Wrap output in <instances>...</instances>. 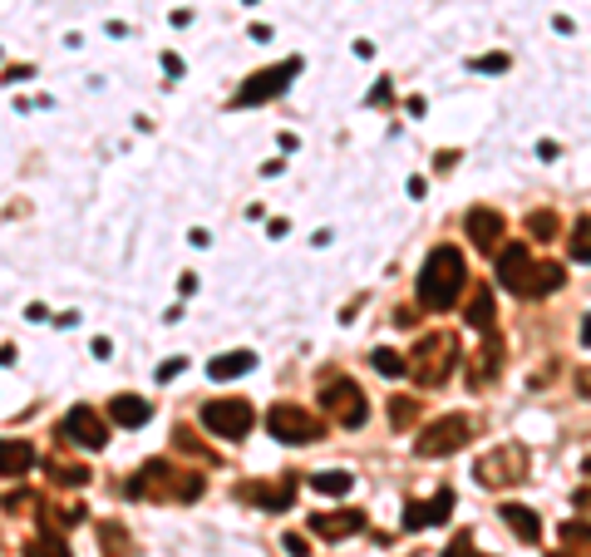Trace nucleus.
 <instances>
[{
	"label": "nucleus",
	"mask_w": 591,
	"mask_h": 557,
	"mask_svg": "<svg viewBox=\"0 0 591 557\" xmlns=\"http://www.w3.org/2000/svg\"><path fill=\"white\" fill-rule=\"evenodd\" d=\"M468 434H473V420H468V414H443V420H434L429 429L414 439V454L419 459H443V454H454V449H464Z\"/></svg>",
	"instance_id": "nucleus-6"
},
{
	"label": "nucleus",
	"mask_w": 591,
	"mask_h": 557,
	"mask_svg": "<svg viewBox=\"0 0 591 557\" xmlns=\"http://www.w3.org/2000/svg\"><path fill=\"white\" fill-rule=\"evenodd\" d=\"M350 484H355V478L345 474V468H320V474L311 478V489L326 493V499H345V493H350Z\"/></svg>",
	"instance_id": "nucleus-20"
},
{
	"label": "nucleus",
	"mask_w": 591,
	"mask_h": 557,
	"mask_svg": "<svg viewBox=\"0 0 591 557\" xmlns=\"http://www.w3.org/2000/svg\"><path fill=\"white\" fill-rule=\"evenodd\" d=\"M247 370H257V355L251 351H227V355H217V360L207 365L212 380H237V375H247Z\"/></svg>",
	"instance_id": "nucleus-19"
},
{
	"label": "nucleus",
	"mask_w": 591,
	"mask_h": 557,
	"mask_svg": "<svg viewBox=\"0 0 591 557\" xmlns=\"http://www.w3.org/2000/svg\"><path fill=\"white\" fill-rule=\"evenodd\" d=\"M493 321H498V301H493V286H483V282H478V286H473V301H468V326L488 336V330H493Z\"/></svg>",
	"instance_id": "nucleus-15"
},
{
	"label": "nucleus",
	"mask_w": 591,
	"mask_h": 557,
	"mask_svg": "<svg viewBox=\"0 0 591 557\" xmlns=\"http://www.w3.org/2000/svg\"><path fill=\"white\" fill-rule=\"evenodd\" d=\"M572 262L591 267V217H577V228H572Z\"/></svg>",
	"instance_id": "nucleus-24"
},
{
	"label": "nucleus",
	"mask_w": 591,
	"mask_h": 557,
	"mask_svg": "<svg viewBox=\"0 0 591 557\" xmlns=\"http://www.w3.org/2000/svg\"><path fill=\"white\" fill-rule=\"evenodd\" d=\"M247 5H251V0H247Z\"/></svg>",
	"instance_id": "nucleus-39"
},
{
	"label": "nucleus",
	"mask_w": 591,
	"mask_h": 557,
	"mask_svg": "<svg viewBox=\"0 0 591 557\" xmlns=\"http://www.w3.org/2000/svg\"><path fill=\"white\" fill-rule=\"evenodd\" d=\"M266 429H272V439H281V444H316L326 424H320L311 410L286 405V399H281V405H272V410H266Z\"/></svg>",
	"instance_id": "nucleus-7"
},
{
	"label": "nucleus",
	"mask_w": 591,
	"mask_h": 557,
	"mask_svg": "<svg viewBox=\"0 0 591 557\" xmlns=\"http://www.w3.org/2000/svg\"><path fill=\"white\" fill-rule=\"evenodd\" d=\"M464 232H468V242H473L478 251H498L503 247V213H493V207H473V213L464 217Z\"/></svg>",
	"instance_id": "nucleus-13"
},
{
	"label": "nucleus",
	"mask_w": 591,
	"mask_h": 557,
	"mask_svg": "<svg viewBox=\"0 0 591 557\" xmlns=\"http://www.w3.org/2000/svg\"><path fill=\"white\" fill-rule=\"evenodd\" d=\"M291 493H296V478H286L281 489H251V499L262 503V508H286V503H291Z\"/></svg>",
	"instance_id": "nucleus-25"
},
{
	"label": "nucleus",
	"mask_w": 591,
	"mask_h": 557,
	"mask_svg": "<svg viewBox=\"0 0 591 557\" xmlns=\"http://www.w3.org/2000/svg\"><path fill=\"white\" fill-rule=\"evenodd\" d=\"M203 478L197 474H182V468H173L168 459H153V464H143V474H134V484H128V499H178V503H193L203 499Z\"/></svg>",
	"instance_id": "nucleus-2"
},
{
	"label": "nucleus",
	"mask_w": 591,
	"mask_h": 557,
	"mask_svg": "<svg viewBox=\"0 0 591 557\" xmlns=\"http://www.w3.org/2000/svg\"><path fill=\"white\" fill-rule=\"evenodd\" d=\"M173 375H182V360H168V365H158V380H173Z\"/></svg>",
	"instance_id": "nucleus-36"
},
{
	"label": "nucleus",
	"mask_w": 591,
	"mask_h": 557,
	"mask_svg": "<svg viewBox=\"0 0 591 557\" xmlns=\"http://www.w3.org/2000/svg\"><path fill=\"white\" fill-rule=\"evenodd\" d=\"M148 414H153V405H148V399H138V395H114V405H109V420L128 424V429L148 424Z\"/></svg>",
	"instance_id": "nucleus-17"
},
{
	"label": "nucleus",
	"mask_w": 591,
	"mask_h": 557,
	"mask_svg": "<svg viewBox=\"0 0 591 557\" xmlns=\"http://www.w3.org/2000/svg\"><path fill=\"white\" fill-rule=\"evenodd\" d=\"M562 538H567L572 547H591V523H581V518H567V523H562Z\"/></svg>",
	"instance_id": "nucleus-30"
},
{
	"label": "nucleus",
	"mask_w": 591,
	"mask_h": 557,
	"mask_svg": "<svg viewBox=\"0 0 591 557\" xmlns=\"http://www.w3.org/2000/svg\"><path fill=\"white\" fill-rule=\"evenodd\" d=\"M503 523L512 528V538H523V543H537L542 538V523H537V513L523 508V503H503Z\"/></svg>",
	"instance_id": "nucleus-16"
},
{
	"label": "nucleus",
	"mask_w": 591,
	"mask_h": 557,
	"mask_svg": "<svg viewBox=\"0 0 591 557\" xmlns=\"http://www.w3.org/2000/svg\"><path fill=\"white\" fill-rule=\"evenodd\" d=\"M473 69L478 74H503V69H508V55H478Z\"/></svg>",
	"instance_id": "nucleus-34"
},
{
	"label": "nucleus",
	"mask_w": 591,
	"mask_h": 557,
	"mask_svg": "<svg viewBox=\"0 0 591 557\" xmlns=\"http://www.w3.org/2000/svg\"><path fill=\"white\" fill-rule=\"evenodd\" d=\"M404 528H429V503H410V508H404Z\"/></svg>",
	"instance_id": "nucleus-33"
},
{
	"label": "nucleus",
	"mask_w": 591,
	"mask_h": 557,
	"mask_svg": "<svg viewBox=\"0 0 591 557\" xmlns=\"http://www.w3.org/2000/svg\"><path fill=\"white\" fill-rule=\"evenodd\" d=\"M414 420H419V399H410V395L389 399V424H395V429H410Z\"/></svg>",
	"instance_id": "nucleus-23"
},
{
	"label": "nucleus",
	"mask_w": 591,
	"mask_h": 557,
	"mask_svg": "<svg viewBox=\"0 0 591 557\" xmlns=\"http://www.w3.org/2000/svg\"><path fill=\"white\" fill-rule=\"evenodd\" d=\"M581 345L591 351V316H587V326H581Z\"/></svg>",
	"instance_id": "nucleus-37"
},
{
	"label": "nucleus",
	"mask_w": 591,
	"mask_h": 557,
	"mask_svg": "<svg viewBox=\"0 0 591 557\" xmlns=\"http://www.w3.org/2000/svg\"><path fill=\"white\" fill-rule=\"evenodd\" d=\"M173 444H178L182 454H197V459H212V454H207V449H203V444H197V434H193V429H178V434H173Z\"/></svg>",
	"instance_id": "nucleus-32"
},
{
	"label": "nucleus",
	"mask_w": 591,
	"mask_h": 557,
	"mask_svg": "<svg viewBox=\"0 0 591 557\" xmlns=\"http://www.w3.org/2000/svg\"><path fill=\"white\" fill-rule=\"evenodd\" d=\"M498 375H503V345L488 341L483 355H478V365H473V385H488V380H498Z\"/></svg>",
	"instance_id": "nucleus-21"
},
{
	"label": "nucleus",
	"mask_w": 591,
	"mask_h": 557,
	"mask_svg": "<svg viewBox=\"0 0 591 557\" xmlns=\"http://www.w3.org/2000/svg\"><path fill=\"white\" fill-rule=\"evenodd\" d=\"M286 553H291V557H311V543L301 533H286Z\"/></svg>",
	"instance_id": "nucleus-35"
},
{
	"label": "nucleus",
	"mask_w": 591,
	"mask_h": 557,
	"mask_svg": "<svg viewBox=\"0 0 591 557\" xmlns=\"http://www.w3.org/2000/svg\"><path fill=\"white\" fill-rule=\"evenodd\" d=\"M473 474H478V484H483V489H508V484H523V478H527V444H518V439L498 444L493 454H483L473 464Z\"/></svg>",
	"instance_id": "nucleus-4"
},
{
	"label": "nucleus",
	"mask_w": 591,
	"mask_h": 557,
	"mask_svg": "<svg viewBox=\"0 0 591 557\" xmlns=\"http://www.w3.org/2000/svg\"><path fill=\"white\" fill-rule=\"evenodd\" d=\"M443 557H483V553L473 547V533H468V528H458V533H454V543L443 547Z\"/></svg>",
	"instance_id": "nucleus-29"
},
{
	"label": "nucleus",
	"mask_w": 591,
	"mask_h": 557,
	"mask_svg": "<svg viewBox=\"0 0 591 557\" xmlns=\"http://www.w3.org/2000/svg\"><path fill=\"white\" fill-rule=\"evenodd\" d=\"M59 434L94 454V449H104V444H109V420H104L94 405H74V410L65 414V424H59Z\"/></svg>",
	"instance_id": "nucleus-10"
},
{
	"label": "nucleus",
	"mask_w": 591,
	"mask_h": 557,
	"mask_svg": "<svg viewBox=\"0 0 591 557\" xmlns=\"http://www.w3.org/2000/svg\"><path fill=\"white\" fill-rule=\"evenodd\" d=\"M296 74H301V59H281V65L262 69V74H251V80L237 89V109H247V104H266V99H276V94L286 89V80H296Z\"/></svg>",
	"instance_id": "nucleus-9"
},
{
	"label": "nucleus",
	"mask_w": 591,
	"mask_h": 557,
	"mask_svg": "<svg viewBox=\"0 0 591 557\" xmlns=\"http://www.w3.org/2000/svg\"><path fill=\"white\" fill-rule=\"evenodd\" d=\"M311 533H316V538H326V543H345V538L365 533V513H360V508L316 513V518H311Z\"/></svg>",
	"instance_id": "nucleus-12"
},
{
	"label": "nucleus",
	"mask_w": 591,
	"mask_h": 557,
	"mask_svg": "<svg viewBox=\"0 0 591 557\" xmlns=\"http://www.w3.org/2000/svg\"><path fill=\"white\" fill-rule=\"evenodd\" d=\"M468 286V267H464V251L458 247H434L429 262L419 272V301L429 311H449L464 296Z\"/></svg>",
	"instance_id": "nucleus-1"
},
{
	"label": "nucleus",
	"mask_w": 591,
	"mask_h": 557,
	"mask_svg": "<svg viewBox=\"0 0 591 557\" xmlns=\"http://www.w3.org/2000/svg\"><path fill=\"white\" fill-rule=\"evenodd\" d=\"M449 513H454V489H439L429 499V528L434 523H449Z\"/></svg>",
	"instance_id": "nucleus-28"
},
{
	"label": "nucleus",
	"mask_w": 591,
	"mask_h": 557,
	"mask_svg": "<svg viewBox=\"0 0 591 557\" xmlns=\"http://www.w3.org/2000/svg\"><path fill=\"white\" fill-rule=\"evenodd\" d=\"M35 464V449L25 439H0V478H25Z\"/></svg>",
	"instance_id": "nucleus-14"
},
{
	"label": "nucleus",
	"mask_w": 591,
	"mask_h": 557,
	"mask_svg": "<svg viewBox=\"0 0 591 557\" xmlns=\"http://www.w3.org/2000/svg\"><path fill=\"white\" fill-rule=\"evenodd\" d=\"M454 365H458V336H449V330H434L410 351V375L419 385H443L454 375Z\"/></svg>",
	"instance_id": "nucleus-3"
},
{
	"label": "nucleus",
	"mask_w": 591,
	"mask_h": 557,
	"mask_svg": "<svg viewBox=\"0 0 591 557\" xmlns=\"http://www.w3.org/2000/svg\"><path fill=\"white\" fill-rule=\"evenodd\" d=\"M251 420H257V410H251L247 399H212L203 410V424L217 434V439H247V429H251Z\"/></svg>",
	"instance_id": "nucleus-8"
},
{
	"label": "nucleus",
	"mask_w": 591,
	"mask_h": 557,
	"mask_svg": "<svg viewBox=\"0 0 591 557\" xmlns=\"http://www.w3.org/2000/svg\"><path fill=\"white\" fill-rule=\"evenodd\" d=\"M562 276H567V272H562L557 262H537L533 272H527V282H523V291H518V296H552L562 286Z\"/></svg>",
	"instance_id": "nucleus-18"
},
{
	"label": "nucleus",
	"mask_w": 591,
	"mask_h": 557,
	"mask_svg": "<svg viewBox=\"0 0 591 557\" xmlns=\"http://www.w3.org/2000/svg\"><path fill=\"white\" fill-rule=\"evenodd\" d=\"M527 272H533V247L527 242H503L498 247V282L508 291H523Z\"/></svg>",
	"instance_id": "nucleus-11"
},
{
	"label": "nucleus",
	"mask_w": 591,
	"mask_h": 557,
	"mask_svg": "<svg viewBox=\"0 0 591 557\" xmlns=\"http://www.w3.org/2000/svg\"><path fill=\"white\" fill-rule=\"evenodd\" d=\"M320 405H326V414L335 424H345V429H360L365 420H370V405H365L360 385H355L350 375H335L320 385Z\"/></svg>",
	"instance_id": "nucleus-5"
},
{
	"label": "nucleus",
	"mask_w": 591,
	"mask_h": 557,
	"mask_svg": "<svg viewBox=\"0 0 591 557\" xmlns=\"http://www.w3.org/2000/svg\"><path fill=\"white\" fill-rule=\"evenodd\" d=\"M370 365H375L380 375H389V380H399L404 370H410V360H404V355H395V351H375V355H370Z\"/></svg>",
	"instance_id": "nucleus-26"
},
{
	"label": "nucleus",
	"mask_w": 591,
	"mask_h": 557,
	"mask_svg": "<svg viewBox=\"0 0 591 557\" xmlns=\"http://www.w3.org/2000/svg\"><path fill=\"white\" fill-rule=\"evenodd\" d=\"M25 557H69V547L59 538H30L25 543Z\"/></svg>",
	"instance_id": "nucleus-27"
},
{
	"label": "nucleus",
	"mask_w": 591,
	"mask_h": 557,
	"mask_svg": "<svg viewBox=\"0 0 591 557\" xmlns=\"http://www.w3.org/2000/svg\"><path fill=\"white\" fill-rule=\"evenodd\" d=\"M527 232H533V237H552V232H557V213H533L527 217Z\"/></svg>",
	"instance_id": "nucleus-31"
},
{
	"label": "nucleus",
	"mask_w": 591,
	"mask_h": 557,
	"mask_svg": "<svg viewBox=\"0 0 591 557\" xmlns=\"http://www.w3.org/2000/svg\"><path fill=\"white\" fill-rule=\"evenodd\" d=\"M50 474H55V484H69V489H80V484H89V468L84 464H69V459H50Z\"/></svg>",
	"instance_id": "nucleus-22"
},
{
	"label": "nucleus",
	"mask_w": 591,
	"mask_h": 557,
	"mask_svg": "<svg viewBox=\"0 0 591 557\" xmlns=\"http://www.w3.org/2000/svg\"><path fill=\"white\" fill-rule=\"evenodd\" d=\"M552 557H567V553H552ZM572 557H577V553H572Z\"/></svg>",
	"instance_id": "nucleus-38"
}]
</instances>
